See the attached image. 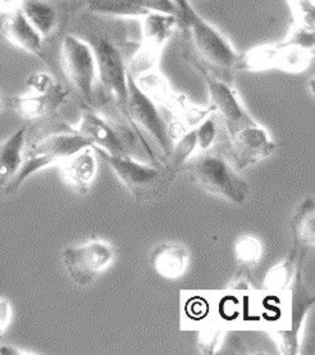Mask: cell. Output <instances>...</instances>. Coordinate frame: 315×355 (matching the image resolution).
Wrapping results in <instances>:
<instances>
[{
  "label": "cell",
  "instance_id": "6da1fadb",
  "mask_svg": "<svg viewBox=\"0 0 315 355\" xmlns=\"http://www.w3.org/2000/svg\"><path fill=\"white\" fill-rule=\"evenodd\" d=\"M174 3L179 8L176 17L179 27L190 42L183 57L196 60L217 78L233 84L241 53L188 0H174Z\"/></svg>",
  "mask_w": 315,
  "mask_h": 355
},
{
  "label": "cell",
  "instance_id": "7a4b0ae2",
  "mask_svg": "<svg viewBox=\"0 0 315 355\" xmlns=\"http://www.w3.org/2000/svg\"><path fill=\"white\" fill-rule=\"evenodd\" d=\"M90 44L94 51L98 83L102 86V94L109 98L118 116L125 121L132 134L138 137L140 144L143 145L150 158L153 161L159 162L145 136L134 126L129 119L127 105V66L120 46L109 37H96Z\"/></svg>",
  "mask_w": 315,
  "mask_h": 355
},
{
  "label": "cell",
  "instance_id": "3957f363",
  "mask_svg": "<svg viewBox=\"0 0 315 355\" xmlns=\"http://www.w3.org/2000/svg\"><path fill=\"white\" fill-rule=\"evenodd\" d=\"M120 178L137 202H150L162 196L173 184L177 173L164 162L145 164L129 155H111L102 149L91 148Z\"/></svg>",
  "mask_w": 315,
  "mask_h": 355
},
{
  "label": "cell",
  "instance_id": "277c9868",
  "mask_svg": "<svg viewBox=\"0 0 315 355\" xmlns=\"http://www.w3.org/2000/svg\"><path fill=\"white\" fill-rule=\"evenodd\" d=\"M181 172H186L205 193L231 203L242 205L250 194L246 180L240 176L230 159L217 153H201L195 159H190Z\"/></svg>",
  "mask_w": 315,
  "mask_h": 355
},
{
  "label": "cell",
  "instance_id": "5b68a950",
  "mask_svg": "<svg viewBox=\"0 0 315 355\" xmlns=\"http://www.w3.org/2000/svg\"><path fill=\"white\" fill-rule=\"evenodd\" d=\"M183 60L188 62L203 77L209 96L208 107L215 114L218 122L222 123L228 139L259 123L253 114L249 113L244 103L241 102L237 92L235 90V85L213 76L196 60L188 57H183Z\"/></svg>",
  "mask_w": 315,
  "mask_h": 355
},
{
  "label": "cell",
  "instance_id": "8992f818",
  "mask_svg": "<svg viewBox=\"0 0 315 355\" xmlns=\"http://www.w3.org/2000/svg\"><path fill=\"white\" fill-rule=\"evenodd\" d=\"M60 63L64 76L81 98L82 104L95 108V85L98 83V72L91 44L76 35L67 33L60 44Z\"/></svg>",
  "mask_w": 315,
  "mask_h": 355
},
{
  "label": "cell",
  "instance_id": "52a82bcc",
  "mask_svg": "<svg viewBox=\"0 0 315 355\" xmlns=\"http://www.w3.org/2000/svg\"><path fill=\"white\" fill-rule=\"evenodd\" d=\"M314 60V51L286 42L259 45L240 54L237 72H259L278 69L291 75L304 72Z\"/></svg>",
  "mask_w": 315,
  "mask_h": 355
},
{
  "label": "cell",
  "instance_id": "ba28073f",
  "mask_svg": "<svg viewBox=\"0 0 315 355\" xmlns=\"http://www.w3.org/2000/svg\"><path fill=\"white\" fill-rule=\"evenodd\" d=\"M179 28L177 18L170 15L149 13L141 18V40L136 53L126 62L132 77L159 69L163 48Z\"/></svg>",
  "mask_w": 315,
  "mask_h": 355
},
{
  "label": "cell",
  "instance_id": "9c48e42d",
  "mask_svg": "<svg viewBox=\"0 0 315 355\" xmlns=\"http://www.w3.org/2000/svg\"><path fill=\"white\" fill-rule=\"evenodd\" d=\"M127 92L128 113L134 126L141 134L145 131L147 135L152 136L155 144L162 149L164 157H167L173 146L170 127L163 119L159 105L138 87L135 78L128 73V71Z\"/></svg>",
  "mask_w": 315,
  "mask_h": 355
},
{
  "label": "cell",
  "instance_id": "30bf717a",
  "mask_svg": "<svg viewBox=\"0 0 315 355\" xmlns=\"http://www.w3.org/2000/svg\"><path fill=\"white\" fill-rule=\"evenodd\" d=\"M304 264L300 263L290 285V303L287 322L283 329L276 331V338L282 354L296 355L300 352V334L307 314L315 304L314 294L304 282Z\"/></svg>",
  "mask_w": 315,
  "mask_h": 355
},
{
  "label": "cell",
  "instance_id": "8fae6325",
  "mask_svg": "<svg viewBox=\"0 0 315 355\" xmlns=\"http://www.w3.org/2000/svg\"><path fill=\"white\" fill-rule=\"evenodd\" d=\"M62 257L72 281L78 286L86 288L109 267L114 252L108 243L94 240L82 245L67 248Z\"/></svg>",
  "mask_w": 315,
  "mask_h": 355
},
{
  "label": "cell",
  "instance_id": "7c38bea8",
  "mask_svg": "<svg viewBox=\"0 0 315 355\" xmlns=\"http://www.w3.org/2000/svg\"><path fill=\"white\" fill-rule=\"evenodd\" d=\"M228 159L239 172L271 157L277 148L268 131L260 123L249 127L228 139Z\"/></svg>",
  "mask_w": 315,
  "mask_h": 355
},
{
  "label": "cell",
  "instance_id": "4fadbf2b",
  "mask_svg": "<svg viewBox=\"0 0 315 355\" xmlns=\"http://www.w3.org/2000/svg\"><path fill=\"white\" fill-rule=\"evenodd\" d=\"M75 128L80 135L90 141L91 148L102 149L111 155L129 154L127 145L120 135L118 128L108 119H104L95 108L82 104L80 121Z\"/></svg>",
  "mask_w": 315,
  "mask_h": 355
},
{
  "label": "cell",
  "instance_id": "5bb4252c",
  "mask_svg": "<svg viewBox=\"0 0 315 355\" xmlns=\"http://www.w3.org/2000/svg\"><path fill=\"white\" fill-rule=\"evenodd\" d=\"M91 148L90 141L84 136L80 135L75 127H71L60 122L48 130V134L40 137L37 141L30 145L26 154L46 155L57 163L75 155L76 153Z\"/></svg>",
  "mask_w": 315,
  "mask_h": 355
},
{
  "label": "cell",
  "instance_id": "9a60e30c",
  "mask_svg": "<svg viewBox=\"0 0 315 355\" xmlns=\"http://www.w3.org/2000/svg\"><path fill=\"white\" fill-rule=\"evenodd\" d=\"M69 89L57 83L45 93H33L26 96L9 98L10 108L26 119H42L54 114L69 98Z\"/></svg>",
  "mask_w": 315,
  "mask_h": 355
},
{
  "label": "cell",
  "instance_id": "2e32d148",
  "mask_svg": "<svg viewBox=\"0 0 315 355\" xmlns=\"http://www.w3.org/2000/svg\"><path fill=\"white\" fill-rule=\"evenodd\" d=\"M0 36L12 46L40 58L45 63H49L44 51L42 35L26 19L21 10L0 17Z\"/></svg>",
  "mask_w": 315,
  "mask_h": 355
},
{
  "label": "cell",
  "instance_id": "e0dca14e",
  "mask_svg": "<svg viewBox=\"0 0 315 355\" xmlns=\"http://www.w3.org/2000/svg\"><path fill=\"white\" fill-rule=\"evenodd\" d=\"M154 271L167 279H177L185 275L190 264L188 248L177 241L158 244L150 255Z\"/></svg>",
  "mask_w": 315,
  "mask_h": 355
},
{
  "label": "cell",
  "instance_id": "ac0fdd59",
  "mask_svg": "<svg viewBox=\"0 0 315 355\" xmlns=\"http://www.w3.org/2000/svg\"><path fill=\"white\" fill-rule=\"evenodd\" d=\"M235 255L237 270L232 276L231 288H249L253 279V271L260 262L263 255V245L259 239L251 235L240 236L235 244Z\"/></svg>",
  "mask_w": 315,
  "mask_h": 355
},
{
  "label": "cell",
  "instance_id": "d6986e66",
  "mask_svg": "<svg viewBox=\"0 0 315 355\" xmlns=\"http://www.w3.org/2000/svg\"><path fill=\"white\" fill-rule=\"evenodd\" d=\"M315 203L312 195L298 203L291 218L292 246L298 252L310 253L315 244Z\"/></svg>",
  "mask_w": 315,
  "mask_h": 355
},
{
  "label": "cell",
  "instance_id": "ffe728a7",
  "mask_svg": "<svg viewBox=\"0 0 315 355\" xmlns=\"http://www.w3.org/2000/svg\"><path fill=\"white\" fill-rule=\"evenodd\" d=\"M27 126L21 127L4 143H0V194L15 178L25 159Z\"/></svg>",
  "mask_w": 315,
  "mask_h": 355
},
{
  "label": "cell",
  "instance_id": "44dd1931",
  "mask_svg": "<svg viewBox=\"0 0 315 355\" xmlns=\"http://www.w3.org/2000/svg\"><path fill=\"white\" fill-rule=\"evenodd\" d=\"M64 175L69 184L80 195L89 193L96 173V158L91 148L76 153L62 162Z\"/></svg>",
  "mask_w": 315,
  "mask_h": 355
},
{
  "label": "cell",
  "instance_id": "7402d4cb",
  "mask_svg": "<svg viewBox=\"0 0 315 355\" xmlns=\"http://www.w3.org/2000/svg\"><path fill=\"white\" fill-rule=\"evenodd\" d=\"M307 252H298L295 246L291 245L289 254L267 273L263 284L265 290L271 293H282L290 288L298 264L307 261Z\"/></svg>",
  "mask_w": 315,
  "mask_h": 355
},
{
  "label": "cell",
  "instance_id": "603a6c76",
  "mask_svg": "<svg viewBox=\"0 0 315 355\" xmlns=\"http://www.w3.org/2000/svg\"><path fill=\"white\" fill-rule=\"evenodd\" d=\"M21 12L44 40L49 39L60 25L58 10L46 0H25Z\"/></svg>",
  "mask_w": 315,
  "mask_h": 355
},
{
  "label": "cell",
  "instance_id": "cb8c5ba5",
  "mask_svg": "<svg viewBox=\"0 0 315 355\" xmlns=\"http://www.w3.org/2000/svg\"><path fill=\"white\" fill-rule=\"evenodd\" d=\"M82 3L90 13L100 17L141 19L149 15L131 0H82Z\"/></svg>",
  "mask_w": 315,
  "mask_h": 355
},
{
  "label": "cell",
  "instance_id": "d4e9b609",
  "mask_svg": "<svg viewBox=\"0 0 315 355\" xmlns=\"http://www.w3.org/2000/svg\"><path fill=\"white\" fill-rule=\"evenodd\" d=\"M197 152V137H196L195 127L182 134L176 144H173L170 154L164 157V163H167L170 168L177 175L181 168L188 163L192 154Z\"/></svg>",
  "mask_w": 315,
  "mask_h": 355
},
{
  "label": "cell",
  "instance_id": "484cf974",
  "mask_svg": "<svg viewBox=\"0 0 315 355\" xmlns=\"http://www.w3.org/2000/svg\"><path fill=\"white\" fill-rule=\"evenodd\" d=\"M291 16L292 26L304 27L307 30H314L315 4L314 0H286Z\"/></svg>",
  "mask_w": 315,
  "mask_h": 355
},
{
  "label": "cell",
  "instance_id": "4316f807",
  "mask_svg": "<svg viewBox=\"0 0 315 355\" xmlns=\"http://www.w3.org/2000/svg\"><path fill=\"white\" fill-rule=\"evenodd\" d=\"M197 137V152H208L215 143L218 136V119L213 112H210L200 123L195 127Z\"/></svg>",
  "mask_w": 315,
  "mask_h": 355
},
{
  "label": "cell",
  "instance_id": "83f0119b",
  "mask_svg": "<svg viewBox=\"0 0 315 355\" xmlns=\"http://www.w3.org/2000/svg\"><path fill=\"white\" fill-rule=\"evenodd\" d=\"M137 7L145 10L146 13L170 15L177 17L179 8L174 0H131Z\"/></svg>",
  "mask_w": 315,
  "mask_h": 355
},
{
  "label": "cell",
  "instance_id": "f1b7e54d",
  "mask_svg": "<svg viewBox=\"0 0 315 355\" xmlns=\"http://www.w3.org/2000/svg\"><path fill=\"white\" fill-rule=\"evenodd\" d=\"M283 42L298 46V48H303V49H307V51H314V30H307L304 27L292 26Z\"/></svg>",
  "mask_w": 315,
  "mask_h": 355
},
{
  "label": "cell",
  "instance_id": "f546056e",
  "mask_svg": "<svg viewBox=\"0 0 315 355\" xmlns=\"http://www.w3.org/2000/svg\"><path fill=\"white\" fill-rule=\"evenodd\" d=\"M223 332L218 329H206L199 336V347L203 354H214L219 347Z\"/></svg>",
  "mask_w": 315,
  "mask_h": 355
},
{
  "label": "cell",
  "instance_id": "4dcf8cb0",
  "mask_svg": "<svg viewBox=\"0 0 315 355\" xmlns=\"http://www.w3.org/2000/svg\"><path fill=\"white\" fill-rule=\"evenodd\" d=\"M57 81L54 77L46 73V72H36L27 78V86L34 92V93H45L51 90Z\"/></svg>",
  "mask_w": 315,
  "mask_h": 355
},
{
  "label": "cell",
  "instance_id": "1f68e13d",
  "mask_svg": "<svg viewBox=\"0 0 315 355\" xmlns=\"http://www.w3.org/2000/svg\"><path fill=\"white\" fill-rule=\"evenodd\" d=\"M12 321V308L8 300L0 297V335L8 329Z\"/></svg>",
  "mask_w": 315,
  "mask_h": 355
},
{
  "label": "cell",
  "instance_id": "d6a6232c",
  "mask_svg": "<svg viewBox=\"0 0 315 355\" xmlns=\"http://www.w3.org/2000/svg\"><path fill=\"white\" fill-rule=\"evenodd\" d=\"M25 0H0V17L22 10Z\"/></svg>",
  "mask_w": 315,
  "mask_h": 355
},
{
  "label": "cell",
  "instance_id": "836d02e7",
  "mask_svg": "<svg viewBox=\"0 0 315 355\" xmlns=\"http://www.w3.org/2000/svg\"><path fill=\"white\" fill-rule=\"evenodd\" d=\"M0 354L26 355L33 354V353H26V352H22V350H18L17 347H8V345H3V347H0Z\"/></svg>",
  "mask_w": 315,
  "mask_h": 355
},
{
  "label": "cell",
  "instance_id": "e575fe53",
  "mask_svg": "<svg viewBox=\"0 0 315 355\" xmlns=\"http://www.w3.org/2000/svg\"><path fill=\"white\" fill-rule=\"evenodd\" d=\"M314 77H310L309 81H307V86H309V93L312 96H314Z\"/></svg>",
  "mask_w": 315,
  "mask_h": 355
},
{
  "label": "cell",
  "instance_id": "d590c367",
  "mask_svg": "<svg viewBox=\"0 0 315 355\" xmlns=\"http://www.w3.org/2000/svg\"><path fill=\"white\" fill-rule=\"evenodd\" d=\"M1 107H3V102H1V99H0V110H1Z\"/></svg>",
  "mask_w": 315,
  "mask_h": 355
}]
</instances>
